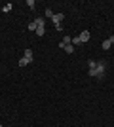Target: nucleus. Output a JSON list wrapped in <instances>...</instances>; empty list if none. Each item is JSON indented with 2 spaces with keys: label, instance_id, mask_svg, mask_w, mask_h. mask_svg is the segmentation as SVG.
Wrapping results in <instances>:
<instances>
[{
  "label": "nucleus",
  "instance_id": "obj_3",
  "mask_svg": "<svg viewBox=\"0 0 114 127\" xmlns=\"http://www.w3.org/2000/svg\"><path fill=\"white\" fill-rule=\"evenodd\" d=\"M23 59L27 61L29 64L33 63V59H34V55H33V49H25V55H23Z\"/></svg>",
  "mask_w": 114,
  "mask_h": 127
},
{
  "label": "nucleus",
  "instance_id": "obj_2",
  "mask_svg": "<svg viewBox=\"0 0 114 127\" xmlns=\"http://www.w3.org/2000/svg\"><path fill=\"white\" fill-rule=\"evenodd\" d=\"M34 23H36V34L38 36H44V32H46V27H44V19L42 17H38V19H34Z\"/></svg>",
  "mask_w": 114,
  "mask_h": 127
},
{
  "label": "nucleus",
  "instance_id": "obj_8",
  "mask_svg": "<svg viewBox=\"0 0 114 127\" xmlns=\"http://www.w3.org/2000/svg\"><path fill=\"white\" fill-rule=\"evenodd\" d=\"M80 38H78V36H72V46H80Z\"/></svg>",
  "mask_w": 114,
  "mask_h": 127
},
{
  "label": "nucleus",
  "instance_id": "obj_5",
  "mask_svg": "<svg viewBox=\"0 0 114 127\" xmlns=\"http://www.w3.org/2000/svg\"><path fill=\"white\" fill-rule=\"evenodd\" d=\"M80 42L84 44V42H87V40H89V38H91V34H89V31H84V32H80Z\"/></svg>",
  "mask_w": 114,
  "mask_h": 127
},
{
  "label": "nucleus",
  "instance_id": "obj_9",
  "mask_svg": "<svg viewBox=\"0 0 114 127\" xmlns=\"http://www.w3.org/2000/svg\"><path fill=\"white\" fill-rule=\"evenodd\" d=\"M46 17H49V19L53 17V10H51V8H48V10H46Z\"/></svg>",
  "mask_w": 114,
  "mask_h": 127
},
{
  "label": "nucleus",
  "instance_id": "obj_10",
  "mask_svg": "<svg viewBox=\"0 0 114 127\" xmlns=\"http://www.w3.org/2000/svg\"><path fill=\"white\" fill-rule=\"evenodd\" d=\"M29 31H34V32H36V23H31V25H29Z\"/></svg>",
  "mask_w": 114,
  "mask_h": 127
},
{
  "label": "nucleus",
  "instance_id": "obj_1",
  "mask_svg": "<svg viewBox=\"0 0 114 127\" xmlns=\"http://www.w3.org/2000/svg\"><path fill=\"white\" fill-rule=\"evenodd\" d=\"M87 74L91 76V78H103L105 76V61H97L95 64V68H87Z\"/></svg>",
  "mask_w": 114,
  "mask_h": 127
},
{
  "label": "nucleus",
  "instance_id": "obj_7",
  "mask_svg": "<svg viewBox=\"0 0 114 127\" xmlns=\"http://www.w3.org/2000/svg\"><path fill=\"white\" fill-rule=\"evenodd\" d=\"M65 51H67V53H74V46H72V44L65 46Z\"/></svg>",
  "mask_w": 114,
  "mask_h": 127
},
{
  "label": "nucleus",
  "instance_id": "obj_11",
  "mask_svg": "<svg viewBox=\"0 0 114 127\" xmlns=\"http://www.w3.org/2000/svg\"><path fill=\"white\" fill-rule=\"evenodd\" d=\"M27 64H29V63H27V61H25V59H23V57L19 59V66H27Z\"/></svg>",
  "mask_w": 114,
  "mask_h": 127
},
{
  "label": "nucleus",
  "instance_id": "obj_13",
  "mask_svg": "<svg viewBox=\"0 0 114 127\" xmlns=\"http://www.w3.org/2000/svg\"><path fill=\"white\" fill-rule=\"evenodd\" d=\"M0 127H2V125H0Z\"/></svg>",
  "mask_w": 114,
  "mask_h": 127
},
{
  "label": "nucleus",
  "instance_id": "obj_6",
  "mask_svg": "<svg viewBox=\"0 0 114 127\" xmlns=\"http://www.w3.org/2000/svg\"><path fill=\"white\" fill-rule=\"evenodd\" d=\"M112 44H114V36H109V38H107V40L103 42V49H109Z\"/></svg>",
  "mask_w": 114,
  "mask_h": 127
},
{
  "label": "nucleus",
  "instance_id": "obj_4",
  "mask_svg": "<svg viewBox=\"0 0 114 127\" xmlns=\"http://www.w3.org/2000/svg\"><path fill=\"white\" fill-rule=\"evenodd\" d=\"M65 19V15L63 13H53V17H51V21L55 23V25H61V21Z\"/></svg>",
  "mask_w": 114,
  "mask_h": 127
},
{
  "label": "nucleus",
  "instance_id": "obj_12",
  "mask_svg": "<svg viewBox=\"0 0 114 127\" xmlns=\"http://www.w3.org/2000/svg\"><path fill=\"white\" fill-rule=\"evenodd\" d=\"M2 10H4V11H10V10H11V4H6L4 8H2Z\"/></svg>",
  "mask_w": 114,
  "mask_h": 127
}]
</instances>
